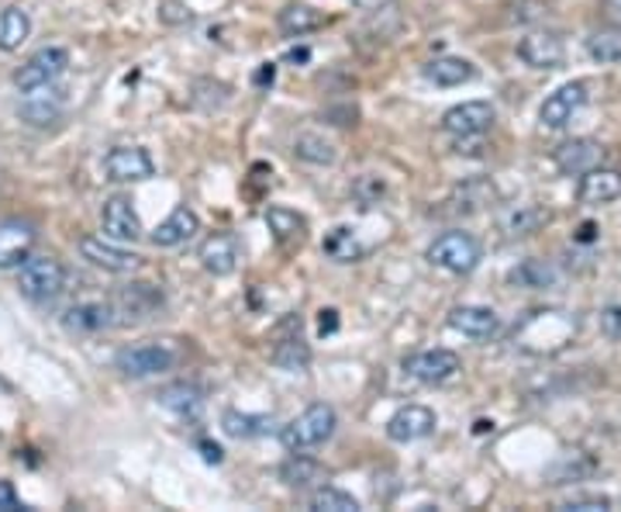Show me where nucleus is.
<instances>
[{"label":"nucleus","mask_w":621,"mask_h":512,"mask_svg":"<svg viewBox=\"0 0 621 512\" xmlns=\"http://www.w3.org/2000/svg\"><path fill=\"white\" fill-rule=\"evenodd\" d=\"M336 409L325 405V402H315V405H307L297 419H291L283 430H280V444L297 454V450H315L321 447L325 439L336 433Z\"/></svg>","instance_id":"f257e3e1"},{"label":"nucleus","mask_w":621,"mask_h":512,"mask_svg":"<svg viewBox=\"0 0 621 512\" xmlns=\"http://www.w3.org/2000/svg\"><path fill=\"white\" fill-rule=\"evenodd\" d=\"M66 285V267L56 256H29L18 267V291L29 301H53Z\"/></svg>","instance_id":"f03ea898"},{"label":"nucleus","mask_w":621,"mask_h":512,"mask_svg":"<svg viewBox=\"0 0 621 512\" xmlns=\"http://www.w3.org/2000/svg\"><path fill=\"white\" fill-rule=\"evenodd\" d=\"M428 260L449 274H470L481 264V243L470 232H442V236L428 246Z\"/></svg>","instance_id":"7ed1b4c3"},{"label":"nucleus","mask_w":621,"mask_h":512,"mask_svg":"<svg viewBox=\"0 0 621 512\" xmlns=\"http://www.w3.org/2000/svg\"><path fill=\"white\" fill-rule=\"evenodd\" d=\"M69 66V53L59 49V45H45V49H38L25 66L14 74V84L18 90H25V94H35V90L56 84Z\"/></svg>","instance_id":"20e7f679"},{"label":"nucleus","mask_w":621,"mask_h":512,"mask_svg":"<svg viewBox=\"0 0 621 512\" xmlns=\"http://www.w3.org/2000/svg\"><path fill=\"white\" fill-rule=\"evenodd\" d=\"M114 364L125 378H153V375H162V370H170L177 364V354L162 343H138V346H125V350L114 357Z\"/></svg>","instance_id":"39448f33"},{"label":"nucleus","mask_w":621,"mask_h":512,"mask_svg":"<svg viewBox=\"0 0 621 512\" xmlns=\"http://www.w3.org/2000/svg\"><path fill=\"white\" fill-rule=\"evenodd\" d=\"M494 119H497V111L490 101H466V104H456L442 114V129L452 138H476L494 125Z\"/></svg>","instance_id":"423d86ee"},{"label":"nucleus","mask_w":621,"mask_h":512,"mask_svg":"<svg viewBox=\"0 0 621 512\" xmlns=\"http://www.w3.org/2000/svg\"><path fill=\"white\" fill-rule=\"evenodd\" d=\"M38 243V232L25 219H8L0 222V270H14L32 256Z\"/></svg>","instance_id":"0eeeda50"},{"label":"nucleus","mask_w":621,"mask_h":512,"mask_svg":"<svg viewBox=\"0 0 621 512\" xmlns=\"http://www.w3.org/2000/svg\"><path fill=\"white\" fill-rule=\"evenodd\" d=\"M104 174L114 183H135V180H149L156 174V163L138 146H117L104 156Z\"/></svg>","instance_id":"6e6552de"},{"label":"nucleus","mask_w":621,"mask_h":512,"mask_svg":"<svg viewBox=\"0 0 621 512\" xmlns=\"http://www.w3.org/2000/svg\"><path fill=\"white\" fill-rule=\"evenodd\" d=\"M587 104V84L584 80H573V84H563L560 90L545 98L542 111H539V122L545 129H563L573 122V114Z\"/></svg>","instance_id":"1a4fd4ad"},{"label":"nucleus","mask_w":621,"mask_h":512,"mask_svg":"<svg viewBox=\"0 0 621 512\" xmlns=\"http://www.w3.org/2000/svg\"><path fill=\"white\" fill-rule=\"evenodd\" d=\"M460 367H463V360L452 350H425V354H415L404 360V370L421 385H442L449 378H456Z\"/></svg>","instance_id":"9d476101"},{"label":"nucleus","mask_w":621,"mask_h":512,"mask_svg":"<svg viewBox=\"0 0 621 512\" xmlns=\"http://www.w3.org/2000/svg\"><path fill=\"white\" fill-rule=\"evenodd\" d=\"M80 253L83 260H90L93 267H101L108 274H135L142 267V256L138 253H128L122 246H111L98 236H83L80 240Z\"/></svg>","instance_id":"9b49d317"},{"label":"nucleus","mask_w":621,"mask_h":512,"mask_svg":"<svg viewBox=\"0 0 621 512\" xmlns=\"http://www.w3.org/2000/svg\"><path fill=\"white\" fill-rule=\"evenodd\" d=\"M432 430H436V412L425 405H404L387 423V436L397 439V444H415V439H425Z\"/></svg>","instance_id":"f8f14e48"},{"label":"nucleus","mask_w":621,"mask_h":512,"mask_svg":"<svg viewBox=\"0 0 621 512\" xmlns=\"http://www.w3.org/2000/svg\"><path fill=\"white\" fill-rule=\"evenodd\" d=\"M101 222H104V232L117 243H135L142 236V222H138V212L128 198H111L104 201V212H101Z\"/></svg>","instance_id":"ddd939ff"},{"label":"nucleus","mask_w":621,"mask_h":512,"mask_svg":"<svg viewBox=\"0 0 621 512\" xmlns=\"http://www.w3.org/2000/svg\"><path fill=\"white\" fill-rule=\"evenodd\" d=\"M577 198L584 204H611L621 198V170L611 167H594L587 174H580V188Z\"/></svg>","instance_id":"4468645a"},{"label":"nucleus","mask_w":621,"mask_h":512,"mask_svg":"<svg viewBox=\"0 0 621 512\" xmlns=\"http://www.w3.org/2000/svg\"><path fill=\"white\" fill-rule=\"evenodd\" d=\"M449 325L470 340H490L500 330V319L494 309H484V305H460L449 312Z\"/></svg>","instance_id":"2eb2a0df"},{"label":"nucleus","mask_w":621,"mask_h":512,"mask_svg":"<svg viewBox=\"0 0 621 512\" xmlns=\"http://www.w3.org/2000/svg\"><path fill=\"white\" fill-rule=\"evenodd\" d=\"M518 56L535 69H553L563 63V38L553 32H532L518 42Z\"/></svg>","instance_id":"dca6fc26"},{"label":"nucleus","mask_w":621,"mask_h":512,"mask_svg":"<svg viewBox=\"0 0 621 512\" xmlns=\"http://www.w3.org/2000/svg\"><path fill=\"white\" fill-rule=\"evenodd\" d=\"M201 264L214 277H228L238 267V243L232 232H214L201 243Z\"/></svg>","instance_id":"f3484780"},{"label":"nucleus","mask_w":621,"mask_h":512,"mask_svg":"<svg viewBox=\"0 0 621 512\" xmlns=\"http://www.w3.org/2000/svg\"><path fill=\"white\" fill-rule=\"evenodd\" d=\"M162 305V291L156 285H128L117 294V315H125L122 322H142L149 319Z\"/></svg>","instance_id":"a211bd4d"},{"label":"nucleus","mask_w":621,"mask_h":512,"mask_svg":"<svg viewBox=\"0 0 621 512\" xmlns=\"http://www.w3.org/2000/svg\"><path fill=\"white\" fill-rule=\"evenodd\" d=\"M197 232H201V219L190 212L187 204H180V208H173L170 219L156 225L153 243H156V246H180V243H187V240H194Z\"/></svg>","instance_id":"6ab92c4d"},{"label":"nucleus","mask_w":621,"mask_h":512,"mask_svg":"<svg viewBox=\"0 0 621 512\" xmlns=\"http://www.w3.org/2000/svg\"><path fill=\"white\" fill-rule=\"evenodd\" d=\"M556 167L563 174H587L601 167V146L590 143V138H573V143L556 149Z\"/></svg>","instance_id":"aec40b11"},{"label":"nucleus","mask_w":621,"mask_h":512,"mask_svg":"<svg viewBox=\"0 0 621 512\" xmlns=\"http://www.w3.org/2000/svg\"><path fill=\"white\" fill-rule=\"evenodd\" d=\"M159 405L170 409V412L180 415V419H197V415L204 412V391H201L197 385H187V381L166 385V388L159 391Z\"/></svg>","instance_id":"412c9836"},{"label":"nucleus","mask_w":621,"mask_h":512,"mask_svg":"<svg viewBox=\"0 0 621 512\" xmlns=\"http://www.w3.org/2000/svg\"><path fill=\"white\" fill-rule=\"evenodd\" d=\"M111 305L104 301H83V305H74L66 315H63V325L74 333H98V330H108L111 325Z\"/></svg>","instance_id":"4be33fe9"},{"label":"nucleus","mask_w":621,"mask_h":512,"mask_svg":"<svg viewBox=\"0 0 621 512\" xmlns=\"http://www.w3.org/2000/svg\"><path fill=\"white\" fill-rule=\"evenodd\" d=\"M425 77L432 80L436 87H463L476 77V69L470 59H460V56H442V59H432L425 66Z\"/></svg>","instance_id":"5701e85b"},{"label":"nucleus","mask_w":621,"mask_h":512,"mask_svg":"<svg viewBox=\"0 0 621 512\" xmlns=\"http://www.w3.org/2000/svg\"><path fill=\"white\" fill-rule=\"evenodd\" d=\"M370 246H373V243H360V232L349 229V225L331 229V236L325 240V253L331 256V260H339V264L363 260V256L370 253Z\"/></svg>","instance_id":"b1692460"},{"label":"nucleus","mask_w":621,"mask_h":512,"mask_svg":"<svg viewBox=\"0 0 621 512\" xmlns=\"http://www.w3.org/2000/svg\"><path fill=\"white\" fill-rule=\"evenodd\" d=\"M321 478H325V468L318 460L304 457V450H297L291 460H283V468H280V481L291 485V488H307V485H315Z\"/></svg>","instance_id":"393cba45"},{"label":"nucleus","mask_w":621,"mask_h":512,"mask_svg":"<svg viewBox=\"0 0 621 512\" xmlns=\"http://www.w3.org/2000/svg\"><path fill=\"white\" fill-rule=\"evenodd\" d=\"M321 25H325L321 11L307 8V4H291V8L280 11V32L283 35H310V32H318Z\"/></svg>","instance_id":"a878e982"},{"label":"nucleus","mask_w":621,"mask_h":512,"mask_svg":"<svg viewBox=\"0 0 621 512\" xmlns=\"http://www.w3.org/2000/svg\"><path fill=\"white\" fill-rule=\"evenodd\" d=\"M29 32H32V21L21 8H8L4 14H0V49L4 53L21 49V42L29 38Z\"/></svg>","instance_id":"bb28decb"},{"label":"nucleus","mask_w":621,"mask_h":512,"mask_svg":"<svg viewBox=\"0 0 621 512\" xmlns=\"http://www.w3.org/2000/svg\"><path fill=\"white\" fill-rule=\"evenodd\" d=\"M222 430L235 439H252V436H262L270 433V419L267 415H249V412H238V409H228L222 415Z\"/></svg>","instance_id":"cd10ccee"},{"label":"nucleus","mask_w":621,"mask_h":512,"mask_svg":"<svg viewBox=\"0 0 621 512\" xmlns=\"http://www.w3.org/2000/svg\"><path fill=\"white\" fill-rule=\"evenodd\" d=\"M267 225H270V232L280 240V243H291V240H304V229H307V222L297 215V212H291V208H267Z\"/></svg>","instance_id":"c85d7f7f"},{"label":"nucleus","mask_w":621,"mask_h":512,"mask_svg":"<svg viewBox=\"0 0 621 512\" xmlns=\"http://www.w3.org/2000/svg\"><path fill=\"white\" fill-rule=\"evenodd\" d=\"M587 53L597 63H621V29H601L587 38Z\"/></svg>","instance_id":"c756f323"},{"label":"nucleus","mask_w":621,"mask_h":512,"mask_svg":"<svg viewBox=\"0 0 621 512\" xmlns=\"http://www.w3.org/2000/svg\"><path fill=\"white\" fill-rule=\"evenodd\" d=\"M310 509L315 512H360V502H355L349 492H342V488L325 485L310 496Z\"/></svg>","instance_id":"7c9ffc66"},{"label":"nucleus","mask_w":621,"mask_h":512,"mask_svg":"<svg viewBox=\"0 0 621 512\" xmlns=\"http://www.w3.org/2000/svg\"><path fill=\"white\" fill-rule=\"evenodd\" d=\"M294 153L307 163H336V146L328 143L321 135H297L294 138Z\"/></svg>","instance_id":"2f4dec72"},{"label":"nucleus","mask_w":621,"mask_h":512,"mask_svg":"<svg viewBox=\"0 0 621 512\" xmlns=\"http://www.w3.org/2000/svg\"><path fill=\"white\" fill-rule=\"evenodd\" d=\"M59 114H63V104L53 98H32V101H25V104H21V119H25L29 125H53L56 119H59Z\"/></svg>","instance_id":"473e14b6"},{"label":"nucleus","mask_w":621,"mask_h":512,"mask_svg":"<svg viewBox=\"0 0 621 512\" xmlns=\"http://www.w3.org/2000/svg\"><path fill=\"white\" fill-rule=\"evenodd\" d=\"M511 281L524 285V288H545L549 281H553V270H549L542 260H524L521 267L511 270Z\"/></svg>","instance_id":"72a5a7b5"},{"label":"nucleus","mask_w":621,"mask_h":512,"mask_svg":"<svg viewBox=\"0 0 621 512\" xmlns=\"http://www.w3.org/2000/svg\"><path fill=\"white\" fill-rule=\"evenodd\" d=\"M273 360H276L280 367H286V370H301V367L307 364V346H304L301 340H286V343L276 346Z\"/></svg>","instance_id":"f704fd0d"},{"label":"nucleus","mask_w":621,"mask_h":512,"mask_svg":"<svg viewBox=\"0 0 621 512\" xmlns=\"http://www.w3.org/2000/svg\"><path fill=\"white\" fill-rule=\"evenodd\" d=\"M563 512H608L611 499L608 496H573L560 505Z\"/></svg>","instance_id":"c9c22d12"},{"label":"nucleus","mask_w":621,"mask_h":512,"mask_svg":"<svg viewBox=\"0 0 621 512\" xmlns=\"http://www.w3.org/2000/svg\"><path fill=\"white\" fill-rule=\"evenodd\" d=\"M539 222H545V215L539 212V208H524L521 215H511L508 229H511V236H524V232H532Z\"/></svg>","instance_id":"e433bc0d"},{"label":"nucleus","mask_w":621,"mask_h":512,"mask_svg":"<svg viewBox=\"0 0 621 512\" xmlns=\"http://www.w3.org/2000/svg\"><path fill=\"white\" fill-rule=\"evenodd\" d=\"M601 333L608 340H621V305H608L601 312Z\"/></svg>","instance_id":"4c0bfd02"},{"label":"nucleus","mask_w":621,"mask_h":512,"mask_svg":"<svg viewBox=\"0 0 621 512\" xmlns=\"http://www.w3.org/2000/svg\"><path fill=\"white\" fill-rule=\"evenodd\" d=\"M159 21H166V25H180V21H190V11L183 8V0H166L159 11Z\"/></svg>","instance_id":"58836bf2"},{"label":"nucleus","mask_w":621,"mask_h":512,"mask_svg":"<svg viewBox=\"0 0 621 512\" xmlns=\"http://www.w3.org/2000/svg\"><path fill=\"white\" fill-rule=\"evenodd\" d=\"M21 509V499L14 492L11 481H0V512H18Z\"/></svg>","instance_id":"ea45409f"},{"label":"nucleus","mask_w":621,"mask_h":512,"mask_svg":"<svg viewBox=\"0 0 621 512\" xmlns=\"http://www.w3.org/2000/svg\"><path fill=\"white\" fill-rule=\"evenodd\" d=\"M273 80H276V66L273 63H262L256 69V87H273Z\"/></svg>","instance_id":"a19ab883"},{"label":"nucleus","mask_w":621,"mask_h":512,"mask_svg":"<svg viewBox=\"0 0 621 512\" xmlns=\"http://www.w3.org/2000/svg\"><path fill=\"white\" fill-rule=\"evenodd\" d=\"M197 447H201V454H204V460H207V464H222V457H225V454H222V447H218V444H207V439H201Z\"/></svg>","instance_id":"79ce46f5"},{"label":"nucleus","mask_w":621,"mask_h":512,"mask_svg":"<svg viewBox=\"0 0 621 512\" xmlns=\"http://www.w3.org/2000/svg\"><path fill=\"white\" fill-rule=\"evenodd\" d=\"M339 330V319H336V312H321V333H336Z\"/></svg>","instance_id":"37998d69"},{"label":"nucleus","mask_w":621,"mask_h":512,"mask_svg":"<svg viewBox=\"0 0 621 512\" xmlns=\"http://www.w3.org/2000/svg\"><path fill=\"white\" fill-rule=\"evenodd\" d=\"M355 8H363V11H376V8H384V4H391V0H352Z\"/></svg>","instance_id":"c03bdc74"},{"label":"nucleus","mask_w":621,"mask_h":512,"mask_svg":"<svg viewBox=\"0 0 621 512\" xmlns=\"http://www.w3.org/2000/svg\"><path fill=\"white\" fill-rule=\"evenodd\" d=\"M291 59H294V63H297V59L304 63V59H307V49H294V53H291Z\"/></svg>","instance_id":"a18cd8bd"}]
</instances>
